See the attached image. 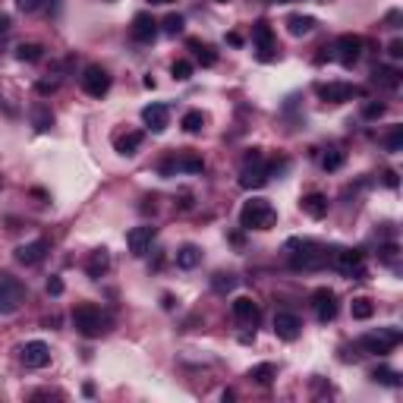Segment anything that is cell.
Returning <instances> with one entry per match:
<instances>
[{
  "instance_id": "41",
  "label": "cell",
  "mask_w": 403,
  "mask_h": 403,
  "mask_svg": "<svg viewBox=\"0 0 403 403\" xmlns=\"http://www.w3.org/2000/svg\"><path fill=\"white\" fill-rule=\"evenodd\" d=\"M16 7H19L22 13H35V10L44 7V0H16Z\"/></svg>"
},
{
  "instance_id": "29",
  "label": "cell",
  "mask_w": 403,
  "mask_h": 403,
  "mask_svg": "<svg viewBox=\"0 0 403 403\" xmlns=\"http://www.w3.org/2000/svg\"><path fill=\"white\" fill-rule=\"evenodd\" d=\"M350 312H353V318L366 321L375 315V306H372V300H366V296H356V300L350 302Z\"/></svg>"
},
{
  "instance_id": "19",
  "label": "cell",
  "mask_w": 403,
  "mask_h": 403,
  "mask_svg": "<svg viewBox=\"0 0 403 403\" xmlns=\"http://www.w3.org/2000/svg\"><path fill=\"white\" fill-rule=\"evenodd\" d=\"M233 318L243 328H255V321H259V302H252L249 296H237L233 300Z\"/></svg>"
},
{
  "instance_id": "36",
  "label": "cell",
  "mask_w": 403,
  "mask_h": 403,
  "mask_svg": "<svg viewBox=\"0 0 403 403\" xmlns=\"http://www.w3.org/2000/svg\"><path fill=\"white\" fill-rule=\"evenodd\" d=\"M384 148L394 151V155L403 148V126H394V130H391V136L384 139Z\"/></svg>"
},
{
  "instance_id": "47",
  "label": "cell",
  "mask_w": 403,
  "mask_h": 403,
  "mask_svg": "<svg viewBox=\"0 0 403 403\" xmlns=\"http://www.w3.org/2000/svg\"><path fill=\"white\" fill-rule=\"evenodd\" d=\"M268 3H293V0H268Z\"/></svg>"
},
{
  "instance_id": "7",
  "label": "cell",
  "mask_w": 403,
  "mask_h": 403,
  "mask_svg": "<svg viewBox=\"0 0 403 403\" xmlns=\"http://www.w3.org/2000/svg\"><path fill=\"white\" fill-rule=\"evenodd\" d=\"M331 268L334 271H341L343 277H366V252H359V249H334L331 252Z\"/></svg>"
},
{
  "instance_id": "9",
  "label": "cell",
  "mask_w": 403,
  "mask_h": 403,
  "mask_svg": "<svg viewBox=\"0 0 403 403\" xmlns=\"http://www.w3.org/2000/svg\"><path fill=\"white\" fill-rule=\"evenodd\" d=\"M83 92L85 95H92V98H101V95H108L110 92V73L104 67H98V63H92V67H85L83 69Z\"/></svg>"
},
{
  "instance_id": "16",
  "label": "cell",
  "mask_w": 403,
  "mask_h": 403,
  "mask_svg": "<svg viewBox=\"0 0 403 403\" xmlns=\"http://www.w3.org/2000/svg\"><path fill=\"white\" fill-rule=\"evenodd\" d=\"M300 331H302L300 315H293V312H277V315H274V334H277L280 341H296Z\"/></svg>"
},
{
  "instance_id": "4",
  "label": "cell",
  "mask_w": 403,
  "mask_h": 403,
  "mask_svg": "<svg viewBox=\"0 0 403 403\" xmlns=\"http://www.w3.org/2000/svg\"><path fill=\"white\" fill-rule=\"evenodd\" d=\"M73 325H76V331H79L83 337H101L104 331H108L110 318L98 306L83 302V306H76V312H73Z\"/></svg>"
},
{
  "instance_id": "10",
  "label": "cell",
  "mask_w": 403,
  "mask_h": 403,
  "mask_svg": "<svg viewBox=\"0 0 403 403\" xmlns=\"http://www.w3.org/2000/svg\"><path fill=\"white\" fill-rule=\"evenodd\" d=\"M315 95L328 104H343V101L359 98L362 89L359 85H350V83H321V85H315Z\"/></svg>"
},
{
  "instance_id": "38",
  "label": "cell",
  "mask_w": 403,
  "mask_h": 403,
  "mask_svg": "<svg viewBox=\"0 0 403 403\" xmlns=\"http://www.w3.org/2000/svg\"><path fill=\"white\" fill-rule=\"evenodd\" d=\"M164 32L167 35H180V32H183V16H180V13L167 16V19H164Z\"/></svg>"
},
{
  "instance_id": "6",
  "label": "cell",
  "mask_w": 403,
  "mask_h": 403,
  "mask_svg": "<svg viewBox=\"0 0 403 403\" xmlns=\"http://www.w3.org/2000/svg\"><path fill=\"white\" fill-rule=\"evenodd\" d=\"M26 302V287L22 280L10 271H0V315H13Z\"/></svg>"
},
{
  "instance_id": "32",
  "label": "cell",
  "mask_w": 403,
  "mask_h": 403,
  "mask_svg": "<svg viewBox=\"0 0 403 403\" xmlns=\"http://www.w3.org/2000/svg\"><path fill=\"white\" fill-rule=\"evenodd\" d=\"M202 126H205L202 110H186V114H183V130L186 132H202Z\"/></svg>"
},
{
  "instance_id": "43",
  "label": "cell",
  "mask_w": 403,
  "mask_h": 403,
  "mask_svg": "<svg viewBox=\"0 0 403 403\" xmlns=\"http://www.w3.org/2000/svg\"><path fill=\"white\" fill-rule=\"evenodd\" d=\"M10 26H13V22H10V16H0V42L10 35Z\"/></svg>"
},
{
  "instance_id": "46",
  "label": "cell",
  "mask_w": 403,
  "mask_h": 403,
  "mask_svg": "<svg viewBox=\"0 0 403 403\" xmlns=\"http://www.w3.org/2000/svg\"><path fill=\"white\" fill-rule=\"evenodd\" d=\"M384 183H388L391 189H394V186H397V173H394V171H388V173H384Z\"/></svg>"
},
{
  "instance_id": "18",
  "label": "cell",
  "mask_w": 403,
  "mask_h": 403,
  "mask_svg": "<svg viewBox=\"0 0 403 403\" xmlns=\"http://www.w3.org/2000/svg\"><path fill=\"white\" fill-rule=\"evenodd\" d=\"M167 120H171V108L167 104H148V108H142V123L151 132H164Z\"/></svg>"
},
{
  "instance_id": "8",
  "label": "cell",
  "mask_w": 403,
  "mask_h": 403,
  "mask_svg": "<svg viewBox=\"0 0 403 403\" xmlns=\"http://www.w3.org/2000/svg\"><path fill=\"white\" fill-rule=\"evenodd\" d=\"M362 48H366V42H362L359 35H341V38L328 48L331 51L328 57H331V60H337L341 67H353V63L362 57Z\"/></svg>"
},
{
  "instance_id": "31",
  "label": "cell",
  "mask_w": 403,
  "mask_h": 403,
  "mask_svg": "<svg viewBox=\"0 0 403 403\" xmlns=\"http://www.w3.org/2000/svg\"><path fill=\"white\" fill-rule=\"evenodd\" d=\"M189 48L196 51V57H198V63L202 67H214V60H218V54H214L208 44H202V42H189Z\"/></svg>"
},
{
  "instance_id": "12",
  "label": "cell",
  "mask_w": 403,
  "mask_h": 403,
  "mask_svg": "<svg viewBox=\"0 0 403 403\" xmlns=\"http://www.w3.org/2000/svg\"><path fill=\"white\" fill-rule=\"evenodd\" d=\"M205 171V161L198 155H177V157H167L161 164V173L164 177H173V173H202Z\"/></svg>"
},
{
  "instance_id": "34",
  "label": "cell",
  "mask_w": 403,
  "mask_h": 403,
  "mask_svg": "<svg viewBox=\"0 0 403 403\" xmlns=\"http://www.w3.org/2000/svg\"><path fill=\"white\" fill-rule=\"evenodd\" d=\"M372 381H378V384H388V388H397V384H400V375H397L394 369H375L372 372Z\"/></svg>"
},
{
  "instance_id": "25",
  "label": "cell",
  "mask_w": 403,
  "mask_h": 403,
  "mask_svg": "<svg viewBox=\"0 0 403 403\" xmlns=\"http://www.w3.org/2000/svg\"><path fill=\"white\" fill-rule=\"evenodd\" d=\"M32 126L38 132H48L51 126H54V114H51L48 104H35L32 108Z\"/></svg>"
},
{
  "instance_id": "21",
  "label": "cell",
  "mask_w": 403,
  "mask_h": 403,
  "mask_svg": "<svg viewBox=\"0 0 403 403\" xmlns=\"http://www.w3.org/2000/svg\"><path fill=\"white\" fill-rule=\"evenodd\" d=\"M300 205H302V212H306L309 218L318 221V218H325V214H328V196H321V192H309Z\"/></svg>"
},
{
  "instance_id": "27",
  "label": "cell",
  "mask_w": 403,
  "mask_h": 403,
  "mask_svg": "<svg viewBox=\"0 0 403 403\" xmlns=\"http://www.w3.org/2000/svg\"><path fill=\"white\" fill-rule=\"evenodd\" d=\"M274 375H277V369H274L271 362H261V366H252V369H249V378H252L255 384H271Z\"/></svg>"
},
{
  "instance_id": "2",
  "label": "cell",
  "mask_w": 403,
  "mask_h": 403,
  "mask_svg": "<svg viewBox=\"0 0 403 403\" xmlns=\"http://www.w3.org/2000/svg\"><path fill=\"white\" fill-rule=\"evenodd\" d=\"M274 164H268L265 155L259 148H252L246 157H243V171H239V186L243 189H261V186L271 180Z\"/></svg>"
},
{
  "instance_id": "42",
  "label": "cell",
  "mask_w": 403,
  "mask_h": 403,
  "mask_svg": "<svg viewBox=\"0 0 403 403\" xmlns=\"http://www.w3.org/2000/svg\"><path fill=\"white\" fill-rule=\"evenodd\" d=\"M48 293H51V296H60V293H63V280H60V277H51V280H48Z\"/></svg>"
},
{
  "instance_id": "17",
  "label": "cell",
  "mask_w": 403,
  "mask_h": 403,
  "mask_svg": "<svg viewBox=\"0 0 403 403\" xmlns=\"http://www.w3.org/2000/svg\"><path fill=\"white\" fill-rule=\"evenodd\" d=\"M48 252H51L48 239H32V243H26V246L16 249V261H19V265H38Z\"/></svg>"
},
{
  "instance_id": "40",
  "label": "cell",
  "mask_w": 403,
  "mask_h": 403,
  "mask_svg": "<svg viewBox=\"0 0 403 403\" xmlns=\"http://www.w3.org/2000/svg\"><path fill=\"white\" fill-rule=\"evenodd\" d=\"M384 114V104L381 101H372V104H366V108H362V117H366V120H375V117H381Z\"/></svg>"
},
{
  "instance_id": "3",
  "label": "cell",
  "mask_w": 403,
  "mask_h": 403,
  "mask_svg": "<svg viewBox=\"0 0 403 403\" xmlns=\"http://www.w3.org/2000/svg\"><path fill=\"white\" fill-rule=\"evenodd\" d=\"M239 224L246 230H271L277 224V212L268 198H249L243 212H239Z\"/></svg>"
},
{
  "instance_id": "33",
  "label": "cell",
  "mask_w": 403,
  "mask_h": 403,
  "mask_svg": "<svg viewBox=\"0 0 403 403\" xmlns=\"http://www.w3.org/2000/svg\"><path fill=\"white\" fill-rule=\"evenodd\" d=\"M16 57H19L22 63L42 60V44H19V48H16Z\"/></svg>"
},
{
  "instance_id": "39",
  "label": "cell",
  "mask_w": 403,
  "mask_h": 403,
  "mask_svg": "<svg viewBox=\"0 0 403 403\" xmlns=\"http://www.w3.org/2000/svg\"><path fill=\"white\" fill-rule=\"evenodd\" d=\"M57 79H38V83H35V92H38V95H54L57 92Z\"/></svg>"
},
{
  "instance_id": "23",
  "label": "cell",
  "mask_w": 403,
  "mask_h": 403,
  "mask_svg": "<svg viewBox=\"0 0 403 403\" xmlns=\"http://www.w3.org/2000/svg\"><path fill=\"white\" fill-rule=\"evenodd\" d=\"M198 261H202V249H198V246L186 243V246L177 249V268H183V271H192Z\"/></svg>"
},
{
  "instance_id": "24",
  "label": "cell",
  "mask_w": 403,
  "mask_h": 403,
  "mask_svg": "<svg viewBox=\"0 0 403 403\" xmlns=\"http://www.w3.org/2000/svg\"><path fill=\"white\" fill-rule=\"evenodd\" d=\"M372 83L381 85V89L397 92V89H400V73H397L394 67H378V69H375V76H372Z\"/></svg>"
},
{
  "instance_id": "37",
  "label": "cell",
  "mask_w": 403,
  "mask_h": 403,
  "mask_svg": "<svg viewBox=\"0 0 403 403\" xmlns=\"http://www.w3.org/2000/svg\"><path fill=\"white\" fill-rule=\"evenodd\" d=\"M171 73H173V79L186 83V79H192V63H189V60H177V63L171 67Z\"/></svg>"
},
{
  "instance_id": "28",
  "label": "cell",
  "mask_w": 403,
  "mask_h": 403,
  "mask_svg": "<svg viewBox=\"0 0 403 403\" xmlns=\"http://www.w3.org/2000/svg\"><path fill=\"white\" fill-rule=\"evenodd\" d=\"M142 139H145L142 132H126L123 139H117V151H120V155H136Z\"/></svg>"
},
{
  "instance_id": "14",
  "label": "cell",
  "mask_w": 403,
  "mask_h": 403,
  "mask_svg": "<svg viewBox=\"0 0 403 403\" xmlns=\"http://www.w3.org/2000/svg\"><path fill=\"white\" fill-rule=\"evenodd\" d=\"M312 309H315V318H318L321 325H328V321L337 315V296H334V290H328V287L315 290V293H312Z\"/></svg>"
},
{
  "instance_id": "13",
  "label": "cell",
  "mask_w": 403,
  "mask_h": 403,
  "mask_svg": "<svg viewBox=\"0 0 403 403\" xmlns=\"http://www.w3.org/2000/svg\"><path fill=\"white\" fill-rule=\"evenodd\" d=\"M157 237V227L151 224H142V227H132L130 233H126V246H130V252L136 255V259H142L145 252L151 249V243H155Z\"/></svg>"
},
{
  "instance_id": "26",
  "label": "cell",
  "mask_w": 403,
  "mask_h": 403,
  "mask_svg": "<svg viewBox=\"0 0 403 403\" xmlns=\"http://www.w3.org/2000/svg\"><path fill=\"white\" fill-rule=\"evenodd\" d=\"M312 28H315V19H312V16L296 13V16H290V19H287V32L293 35V38H302V35H309Z\"/></svg>"
},
{
  "instance_id": "44",
  "label": "cell",
  "mask_w": 403,
  "mask_h": 403,
  "mask_svg": "<svg viewBox=\"0 0 403 403\" xmlns=\"http://www.w3.org/2000/svg\"><path fill=\"white\" fill-rule=\"evenodd\" d=\"M388 54H391V57H394V60H400V57H403V42H391Z\"/></svg>"
},
{
  "instance_id": "5",
  "label": "cell",
  "mask_w": 403,
  "mask_h": 403,
  "mask_svg": "<svg viewBox=\"0 0 403 403\" xmlns=\"http://www.w3.org/2000/svg\"><path fill=\"white\" fill-rule=\"evenodd\" d=\"M400 341H403V331L391 325V328H378V331H369V334H362V337H359V347L366 350V353L384 356V353H391V350H394Z\"/></svg>"
},
{
  "instance_id": "11",
  "label": "cell",
  "mask_w": 403,
  "mask_h": 403,
  "mask_svg": "<svg viewBox=\"0 0 403 403\" xmlns=\"http://www.w3.org/2000/svg\"><path fill=\"white\" fill-rule=\"evenodd\" d=\"M19 359L26 369H44L51 362V347L44 341H28L19 347Z\"/></svg>"
},
{
  "instance_id": "15",
  "label": "cell",
  "mask_w": 403,
  "mask_h": 403,
  "mask_svg": "<svg viewBox=\"0 0 403 403\" xmlns=\"http://www.w3.org/2000/svg\"><path fill=\"white\" fill-rule=\"evenodd\" d=\"M252 42L255 48H259V60H271L274 54H277V42H274V32L271 26H268L265 19H259L252 26Z\"/></svg>"
},
{
  "instance_id": "48",
  "label": "cell",
  "mask_w": 403,
  "mask_h": 403,
  "mask_svg": "<svg viewBox=\"0 0 403 403\" xmlns=\"http://www.w3.org/2000/svg\"><path fill=\"white\" fill-rule=\"evenodd\" d=\"M151 3H171V0H151Z\"/></svg>"
},
{
  "instance_id": "49",
  "label": "cell",
  "mask_w": 403,
  "mask_h": 403,
  "mask_svg": "<svg viewBox=\"0 0 403 403\" xmlns=\"http://www.w3.org/2000/svg\"><path fill=\"white\" fill-rule=\"evenodd\" d=\"M218 3H227V0H218Z\"/></svg>"
},
{
  "instance_id": "30",
  "label": "cell",
  "mask_w": 403,
  "mask_h": 403,
  "mask_svg": "<svg viewBox=\"0 0 403 403\" xmlns=\"http://www.w3.org/2000/svg\"><path fill=\"white\" fill-rule=\"evenodd\" d=\"M343 161H347V155H343L341 148H328L325 157H321V167H325V171H341Z\"/></svg>"
},
{
  "instance_id": "22",
  "label": "cell",
  "mask_w": 403,
  "mask_h": 403,
  "mask_svg": "<svg viewBox=\"0 0 403 403\" xmlns=\"http://www.w3.org/2000/svg\"><path fill=\"white\" fill-rule=\"evenodd\" d=\"M108 268H110V252H108V249H95V252H92V259H89V265H85L89 277L98 280L104 271H108Z\"/></svg>"
},
{
  "instance_id": "45",
  "label": "cell",
  "mask_w": 403,
  "mask_h": 403,
  "mask_svg": "<svg viewBox=\"0 0 403 403\" xmlns=\"http://www.w3.org/2000/svg\"><path fill=\"white\" fill-rule=\"evenodd\" d=\"M227 42H230L233 48H239V44H243V35H239V32H230V35H227Z\"/></svg>"
},
{
  "instance_id": "20",
  "label": "cell",
  "mask_w": 403,
  "mask_h": 403,
  "mask_svg": "<svg viewBox=\"0 0 403 403\" xmlns=\"http://www.w3.org/2000/svg\"><path fill=\"white\" fill-rule=\"evenodd\" d=\"M157 35V22L151 19L148 13H139L136 19H132V38H136L139 44H151Z\"/></svg>"
},
{
  "instance_id": "1",
  "label": "cell",
  "mask_w": 403,
  "mask_h": 403,
  "mask_svg": "<svg viewBox=\"0 0 403 403\" xmlns=\"http://www.w3.org/2000/svg\"><path fill=\"white\" fill-rule=\"evenodd\" d=\"M331 252L315 239H287L290 268H296V271H318V268L331 265Z\"/></svg>"
},
{
  "instance_id": "35",
  "label": "cell",
  "mask_w": 403,
  "mask_h": 403,
  "mask_svg": "<svg viewBox=\"0 0 403 403\" xmlns=\"http://www.w3.org/2000/svg\"><path fill=\"white\" fill-rule=\"evenodd\" d=\"M212 287H214V293H230V290H237V277L233 274H214Z\"/></svg>"
}]
</instances>
